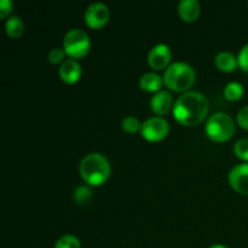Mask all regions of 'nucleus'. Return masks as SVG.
<instances>
[{
  "label": "nucleus",
  "instance_id": "6e6552de",
  "mask_svg": "<svg viewBox=\"0 0 248 248\" xmlns=\"http://www.w3.org/2000/svg\"><path fill=\"white\" fill-rule=\"evenodd\" d=\"M229 183L237 193L248 195V162L235 165L230 170Z\"/></svg>",
  "mask_w": 248,
  "mask_h": 248
},
{
  "label": "nucleus",
  "instance_id": "f03ea898",
  "mask_svg": "<svg viewBox=\"0 0 248 248\" xmlns=\"http://www.w3.org/2000/svg\"><path fill=\"white\" fill-rule=\"evenodd\" d=\"M111 167L109 160L101 153H90L80 162L82 178L92 186H101L109 178Z\"/></svg>",
  "mask_w": 248,
  "mask_h": 248
},
{
  "label": "nucleus",
  "instance_id": "5701e85b",
  "mask_svg": "<svg viewBox=\"0 0 248 248\" xmlns=\"http://www.w3.org/2000/svg\"><path fill=\"white\" fill-rule=\"evenodd\" d=\"M14 9V2L11 0H0V17L4 18Z\"/></svg>",
  "mask_w": 248,
  "mask_h": 248
},
{
  "label": "nucleus",
  "instance_id": "1a4fd4ad",
  "mask_svg": "<svg viewBox=\"0 0 248 248\" xmlns=\"http://www.w3.org/2000/svg\"><path fill=\"white\" fill-rule=\"evenodd\" d=\"M171 48L166 44H157L148 55V62L154 69H164L171 61Z\"/></svg>",
  "mask_w": 248,
  "mask_h": 248
},
{
  "label": "nucleus",
  "instance_id": "b1692460",
  "mask_svg": "<svg viewBox=\"0 0 248 248\" xmlns=\"http://www.w3.org/2000/svg\"><path fill=\"white\" fill-rule=\"evenodd\" d=\"M237 123L241 127L248 130V106L244 107L241 110L237 113Z\"/></svg>",
  "mask_w": 248,
  "mask_h": 248
},
{
  "label": "nucleus",
  "instance_id": "f8f14e48",
  "mask_svg": "<svg viewBox=\"0 0 248 248\" xmlns=\"http://www.w3.org/2000/svg\"><path fill=\"white\" fill-rule=\"evenodd\" d=\"M178 12L184 21H195L200 15V2L198 0H181L178 4Z\"/></svg>",
  "mask_w": 248,
  "mask_h": 248
},
{
  "label": "nucleus",
  "instance_id": "9b49d317",
  "mask_svg": "<svg viewBox=\"0 0 248 248\" xmlns=\"http://www.w3.org/2000/svg\"><path fill=\"white\" fill-rule=\"evenodd\" d=\"M150 107L154 113L160 114H166L167 111L171 109L172 107V96L169 91L166 90H160L156 93L153 96L152 101H150Z\"/></svg>",
  "mask_w": 248,
  "mask_h": 248
},
{
  "label": "nucleus",
  "instance_id": "4468645a",
  "mask_svg": "<svg viewBox=\"0 0 248 248\" xmlns=\"http://www.w3.org/2000/svg\"><path fill=\"white\" fill-rule=\"evenodd\" d=\"M162 82H164V79L160 77L156 73H145L140 77V85L143 90L149 92H155L159 91L160 87L162 86Z\"/></svg>",
  "mask_w": 248,
  "mask_h": 248
},
{
  "label": "nucleus",
  "instance_id": "f3484780",
  "mask_svg": "<svg viewBox=\"0 0 248 248\" xmlns=\"http://www.w3.org/2000/svg\"><path fill=\"white\" fill-rule=\"evenodd\" d=\"M55 248H80V240L72 234L63 235L57 240Z\"/></svg>",
  "mask_w": 248,
  "mask_h": 248
},
{
  "label": "nucleus",
  "instance_id": "4be33fe9",
  "mask_svg": "<svg viewBox=\"0 0 248 248\" xmlns=\"http://www.w3.org/2000/svg\"><path fill=\"white\" fill-rule=\"evenodd\" d=\"M237 62H239V65L242 70L248 72V44L240 50L239 56H237Z\"/></svg>",
  "mask_w": 248,
  "mask_h": 248
},
{
  "label": "nucleus",
  "instance_id": "0eeeda50",
  "mask_svg": "<svg viewBox=\"0 0 248 248\" xmlns=\"http://www.w3.org/2000/svg\"><path fill=\"white\" fill-rule=\"evenodd\" d=\"M109 9L104 2H91L85 10V22L91 28H101L108 22Z\"/></svg>",
  "mask_w": 248,
  "mask_h": 248
},
{
  "label": "nucleus",
  "instance_id": "f257e3e1",
  "mask_svg": "<svg viewBox=\"0 0 248 248\" xmlns=\"http://www.w3.org/2000/svg\"><path fill=\"white\" fill-rule=\"evenodd\" d=\"M208 111V101L199 91L184 92L174 102L173 115L184 126H195L203 120Z\"/></svg>",
  "mask_w": 248,
  "mask_h": 248
},
{
  "label": "nucleus",
  "instance_id": "2eb2a0df",
  "mask_svg": "<svg viewBox=\"0 0 248 248\" xmlns=\"http://www.w3.org/2000/svg\"><path fill=\"white\" fill-rule=\"evenodd\" d=\"M5 29H6V33L9 34L12 38H17V36L21 35L23 33L24 24L23 21L21 19V17L18 16H11L5 23Z\"/></svg>",
  "mask_w": 248,
  "mask_h": 248
},
{
  "label": "nucleus",
  "instance_id": "20e7f679",
  "mask_svg": "<svg viewBox=\"0 0 248 248\" xmlns=\"http://www.w3.org/2000/svg\"><path fill=\"white\" fill-rule=\"evenodd\" d=\"M235 131V124L232 116L223 111L212 114L206 121V133L216 142L229 140Z\"/></svg>",
  "mask_w": 248,
  "mask_h": 248
},
{
  "label": "nucleus",
  "instance_id": "aec40b11",
  "mask_svg": "<svg viewBox=\"0 0 248 248\" xmlns=\"http://www.w3.org/2000/svg\"><path fill=\"white\" fill-rule=\"evenodd\" d=\"M121 125H123L124 130L131 133L140 130V127H142V124H140V120H138L137 118H135V116H126V118H124Z\"/></svg>",
  "mask_w": 248,
  "mask_h": 248
},
{
  "label": "nucleus",
  "instance_id": "412c9836",
  "mask_svg": "<svg viewBox=\"0 0 248 248\" xmlns=\"http://www.w3.org/2000/svg\"><path fill=\"white\" fill-rule=\"evenodd\" d=\"M64 55H65V51L63 50V48L53 47L50 50L47 57H48V61H50L51 63H58V62H61V61H63Z\"/></svg>",
  "mask_w": 248,
  "mask_h": 248
},
{
  "label": "nucleus",
  "instance_id": "7ed1b4c3",
  "mask_svg": "<svg viewBox=\"0 0 248 248\" xmlns=\"http://www.w3.org/2000/svg\"><path fill=\"white\" fill-rule=\"evenodd\" d=\"M164 81L173 91H184L195 81V70L186 62H174L165 70Z\"/></svg>",
  "mask_w": 248,
  "mask_h": 248
},
{
  "label": "nucleus",
  "instance_id": "dca6fc26",
  "mask_svg": "<svg viewBox=\"0 0 248 248\" xmlns=\"http://www.w3.org/2000/svg\"><path fill=\"white\" fill-rule=\"evenodd\" d=\"M244 94V86L237 81H232L225 85L224 96L229 101H237Z\"/></svg>",
  "mask_w": 248,
  "mask_h": 248
},
{
  "label": "nucleus",
  "instance_id": "423d86ee",
  "mask_svg": "<svg viewBox=\"0 0 248 248\" xmlns=\"http://www.w3.org/2000/svg\"><path fill=\"white\" fill-rule=\"evenodd\" d=\"M169 123L164 118H159V116L147 119L142 124V127H140L142 136L145 140H150V142L161 140L162 138H165L169 135Z\"/></svg>",
  "mask_w": 248,
  "mask_h": 248
},
{
  "label": "nucleus",
  "instance_id": "9d476101",
  "mask_svg": "<svg viewBox=\"0 0 248 248\" xmlns=\"http://www.w3.org/2000/svg\"><path fill=\"white\" fill-rule=\"evenodd\" d=\"M81 75V65L74 58H68L62 62L60 67V77L62 78L63 81L68 84L78 81Z\"/></svg>",
  "mask_w": 248,
  "mask_h": 248
},
{
  "label": "nucleus",
  "instance_id": "ddd939ff",
  "mask_svg": "<svg viewBox=\"0 0 248 248\" xmlns=\"http://www.w3.org/2000/svg\"><path fill=\"white\" fill-rule=\"evenodd\" d=\"M215 62L216 65L224 72H232L239 64L237 57H235L234 53L229 52V51H222V52L218 53L215 58Z\"/></svg>",
  "mask_w": 248,
  "mask_h": 248
},
{
  "label": "nucleus",
  "instance_id": "6ab92c4d",
  "mask_svg": "<svg viewBox=\"0 0 248 248\" xmlns=\"http://www.w3.org/2000/svg\"><path fill=\"white\" fill-rule=\"evenodd\" d=\"M234 152L239 159L248 161V138H241L234 144Z\"/></svg>",
  "mask_w": 248,
  "mask_h": 248
},
{
  "label": "nucleus",
  "instance_id": "393cba45",
  "mask_svg": "<svg viewBox=\"0 0 248 248\" xmlns=\"http://www.w3.org/2000/svg\"><path fill=\"white\" fill-rule=\"evenodd\" d=\"M208 248H228V247H227V246H224V245H219V244H217V245H212V246L208 247Z\"/></svg>",
  "mask_w": 248,
  "mask_h": 248
},
{
  "label": "nucleus",
  "instance_id": "39448f33",
  "mask_svg": "<svg viewBox=\"0 0 248 248\" xmlns=\"http://www.w3.org/2000/svg\"><path fill=\"white\" fill-rule=\"evenodd\" d=\"M65 53L73 58H81L90 50V36L85 31L79 28L70 29L67 31L63 40Z\"/></svg>",
  "mask_w": 248,
  "mask_h": 248
},
{
  "label": "nucleus",
  "instance_id": "a211bd4d",
  "mask_svg": "<svg viewBox=\"0 0 248 248\" xmlns=\"http://www.w3.org/2000/svg\"><path fill=\"white\" fill-rule=\"evenodd\" d=\"M92 198V190L90 186H80L75 189L74 199L79 203H86L91 200Z\"/></svg>",
  "mask_w": 248,
  "mask_h": 248
}]
</instances>
